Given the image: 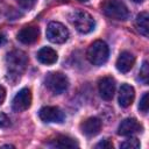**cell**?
<instances>
[{"label": "cell", "mask_w": 149, "mask_h": 149, "mask_svg": "<svg viewBox=\"0 0 149 149\" xmlns=\"http://www.w3.org/2000/svg\"><path fill=\"white\" fill-rule=\"evenodd\" d=\"M36 57H37V59L42 64H47V65H50V64L56 63L57 62V58H58L57 52L54 49L49 48V47H44V48L40 49Z\"/></svg>", "instance_id": "9a60e30c"}, {"label": "cell", "mask_w": 149, "mask_h": 149, "mask_svg": "<svg viewBox=\"0 0 149 149\" xmlns=\"http://www.w3.org/2000/svg\"><path fill=\"white\" fill-rule=\"evenodd\" d=\"M87 59L94 64V65H102L104 63H106V61L108 59L109 56V49L108 45L104 42V41H94L87 49L86 52Z\"/></svg>", "instance_id": "277c9868"}, {"label": "cell", "mask_w": 149, "mask_h": 149, "mask_svg": "<svg viewBox=\"0 0 149 149\" xmlns=\"http://www.w3.org/2000/svg\"><path fill=\"white\" fill-rule=\"evenodd\" d=\"M141 125L137 122L136 119L134 118H127L125 120L121 121V123L119 125L118 128V134L121 136H128L132 135L139 130H141Z\"/></svg>", "instance_id": "7c38bea8"}, {"label": "cell", "mask_w": 149, "mask_h": 149, "mask_svg": "<svg viewBox=\"0 0 149 149\" xmlns=\"http://www.w3.org/2000/svg\"><path fill=\"white\" fill-rule=\"evenodd\" d=\"M139 78L140 80L143 83V84H148V79H149V66H148V62L144 61L141 69H140V72H139Z\"/></svg>", "instance_id": "ac0fdd59"}, {"label": "cell", "mask_w": 149, "mask_h": 149, "mask_svg": "<svg viewBox=\"0 0 149 149\" xmlns=\"http://www.w3.org/2000/svg\"><path fill=\"white\" fill-rule=\"evenodd\" d=\"M44 85L55 94L63 93L69 86V79L61 72H50L44 79Z\"/></svg>", "instance_id": "5b68a950"}, {"label": "cell", "mask_w": 149, "mask_h": 149, "mask_svg": "<svg viewBox=\"0 0 149 149\" xmlns=\"http://www.w3.org/2000/svg\"><path fill=\"white\" fill-rule=\"evenodd\" d=\"M28 64V57L22 50H12L6 56L7 77L12 81L20 79Z\"/></svg>", "instance_id": "6da1fadb"}, {"label": "cell", "mask_w": 149, "mask_h": 149, "mask_svg": "<svg viewBox=\"0 0 149 149\" xmlns=\"http://www.w3.org/2000/svg\"><path fill=\"white\" fill-rule=\"evenodd\" d=\"M47 37L52 43H64L69 37L68 28L61 22H50L47 28Z\"/></svg>", "instance_id": "8992f818"}, {"label": "cell", "mask_w": 149, "mask_h": 149, "mask_svg": "<svg viewBox=\"0 0 149 149\" xmlns=\"http://www.w3.org/2000/svg\"><path fill=\"white\" fill-rule=\"evenodd\" d=\"M31 105V92L29 88H21L14 97L12 102V108L15 112H23L28 109Z\"/></svg>", "instance_id": "52a82bcc"}, {"label": "cell", "mask_w": 149, "mask_h": 149, "mask_svg": "<svg viewBox=\"0 0 149 149\" xmlns=\"http://www.w3.org/2000/svg\"><path fill=\"white\" fill-rule=\"evenodd\" d=\"M79 1H87V0H79Z\"/></svg>", "instance_id": "4316f807"}, {"label": "cell", "mask_w": 149, "mask_h": 149, "mask_svg": "<svg viewBox=\"0 0 149 149\" xmlns=\"http://www.w3.org/2000/svg\"><path fill=\"white\" fill-rule=\"evenodd\" d=\"M5 98H6V90H5V87H3V86H1V85H0V105L3 102Z\"/></svg>", "instance_id": "cb8c5ba5"}, {"label": "cell", "mask_w": 149, "mask_h": 149, "mask_svg": "<svg viewBox=\"0 0 149 149\" xmlns=\"http://www.w3.org/2000/svg\"><path fill=\"white\" fill-rule=\"evenodd\" d=\"M40 29L36 26H27L23 27L17 33V40L23 44H33L38 40Z\"/></svg>", "instance_id": "30bf717a"}, {"label": "cell", "mask_w": 149, "mask_h": 149, "mask_svg": "<svg viewBox=\"0 0 149 149\" xmlns=\"http://www.w3.org/2000/svg\"><path fill=\"white\" fill-rule=\"evenodd\" d=\"M139 109L142 112V113H147L148 112V92H146L142 98L140 99V104H139Z\"/></svg>", "instance_id": "ffe728a7"}, {"label": "cell", "mask_w": 149, "mask_h": 149, "mask_svg": "<svg viewBox=\"0 0 149 149\" xmlns=\"http://www.w3.org/2000/svg\"><path fill=\"white\" fill-rule=\"evenodd\" d=\"M132 1H134V2H136V3H141V2H143V0H132Z\"/></svg>", "instance_id": "484cf974"}, {"label": "cell", "mask_w": 149, "mask_h": 149, "mask_svg": "<svg viewBox=\"0 0 149 149\" xmlns=\"http://www.w3.org/2000/svg\"><path fill=\"white\" fill-rule=\"evenodd\" d=\"M101 129V121L98 118H88L80 123V130L84 135L91 137L95 136Z\"/></svg>", "instance_id": "8fae6325"}, {"label": "cell", "mask_w": 149, "mask_h": 149, "mask_svg": "<svg viewBox=\"0 0 149 149\" xmlns=\"http://www.w3.org/2000/svg\"><path fill=\"white\" fill-rule=\"evenodd\" d=\"M148 19L149 15L147 12H141L135 20V26L137 28V30L140 31V34H142L143 36H148V30H149V24H148Z\"/></svg>", "instance_id": "e0dca14e"}, {"label": "cell", "mask_w": 149, "mask_h": 149, "mask_svg": "<svg viewBox=\"0 0 149 149\" xmlns=\"http://www.w3.org/2000/svg\"><path fill=\"white\" fill-rule=\"evenodd\" d=\"M38 116L44 122H57V123L63 122L65 119V114L62 112V109L55 106L42 107L38 112Z\"/></svg>", "instance_id": "ba28073f"}, {"label": "cell", "mask_w": 149, "mask_h": 149, "mask_svg": "<svg viewBox=\"0 0 149 149\" xmlns=\"http://www.w3.org/2000/svg\"><path fill=\"white\" fill-rule=\"evenodd\" d=\"M95 147H97V148H102V149H113V144H112L108 140H102V141L99 142Z\"/></svg>", "instance_id": "603a6c76"}, {"label": "cell", "mask_w": 149, "mask_h": 149, "mask_svg": "<svg viewBox=\"0 0 149 149\" xmlns=\"http://www.w3.org/2000/svg\"><path fill=\"white\" fill-rule=\"evenodd\" d=\"M10 125L9 118L5 113H0V128H6Z\"/></svg>", "instance_id": "7402d4cb"}, {"label": "cell", "mask_w": 149, "mask_h": 149, "mask_svg": "<svg viewBox=\"0 0 149 149\" xmlns=\"http://www.w3.org/2000/svg\"><path fill=\"white\" fill-rule=\"evenodd\" d=\"M100 97L105 100H111L115 92V80L112 77H102L98 83Z\"/></svg>", "instance_id": "9c48e42d"}, {"label": "cell", "mask_w": 149, "mask_h": 149, "mask_svg": "<svg viewBox=\"0 0 149 149\" xmlns=\"http://www.w3.org/2000/svg\"><path fill=\"white\" fill-rule=\"evenodd\" d=\"M5 43H6V36H5L3 34H1V33H0V47H1V45H3Z\"/></svg>", "instance_id": "d4e9b609"}, {"label": "cell", "mask_w": 149, "mask_h": 149, "mask_svg": "<svg viewBox=\"0 0 149 149\" xmlns=\"http://www.w3.org/2000/svg\"><path fill=\"white\" fill-rule=\"evenodd\" d=\"M135 97L134 87L128 84H122L119 91V105L121 107H128L132 105Z\"/></svg>", "instance_id": "5bb4252c"}, {"label": "cell", "mask_w": 149, "mask_h": 149, "mask_svg": "<svg viewBox=\"0 0 149 149\" xmlns=\"http://www.w3.org/2000/svg\"><path fill=\"white\" fill-rule=\"evenodd\" d=\"M101 9L111 19L125 21L129 17V10L127 6L120 0H104L101 3Z\"/></svg>", "instance_id": "7a4b0ae2"}, {"label": "cell", "mask_w": 149, "mask_h": 149, "mask_svg": "<svg viewBox=\"0 0 149 149\" xmlns=\"http://www.w3.org/2000/svg\"><path fill=\"white\" fill-rule=\"evenodd\" d=\"M134 64L135 57L129 51H122L116 59V69L122 73H127L128 71H130Z\"/></svg>", "instance_id": "4fadbf2b"}, {"label": "cell", "mask_w": 149, "mask_h": 149, "mask_svg": "<svg viewBox=\"0 0 149 149\" xmlns=\"http://www.w3.org/2000/svg\"><path fill=\"white\" fill-rule=\"evenodd\" d=\"M16 2L24 9H31L37 2V0H16Z\"/></svg>", "instance_id": "44dd1931"}, {"label": "cell", "mask_w": 149, "mask_h": 149, "mask_svg": "<svg viewBox=\"0 0 149 149\" xmlns=\"http://www.w3.org/2000/svg\"><path fill=\"white\" fill-rule=\"evenodd\" d=\"M49 146L52 148H77V147H79V144L77 143L76 140H73L69 136H64V135H61V136H57L56 139H54L49 143Z\"/></svg>", "instance_id": "2e32d148"}, {"label": "cell", "mask_w": 149, "mask_h": 149, "mask_svg": "<svg viewBox=\"0 0 149 149\" xmlns=\"http://www.w3.org/2000/svg\"><path fill=\"white\" fill-rule=\"evenodd\" d=\"M70 21L74 26V28L81 34L91 33L95 26V22H94V19L92 17V15L81 9L73 10L70 14Z\"/></svg>", "instance_id": "3957f363"}, {"label": "cell", "mask_w": 149, "mask_h": 149, "mask_svg": "<svg viewBox=\"0 0 149 149\" xmlns=\"http://www.w3.org/2000/svg\"><path fill=\"white\" fill-rule=\"evenodd\" d=\"M120 148H123V149H137V148H140V141L136 137L128 139V140H126L125 142H122L120 144Z\"/></svg>", "instance_id": "d6986e66"}]
</instances>
